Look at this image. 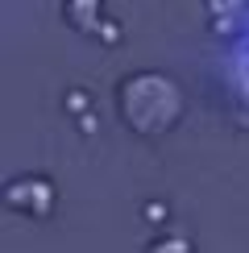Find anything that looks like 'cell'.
I'll list each match as a JSON object with an SVG mask.
<instances>
[{
	"mask_svg": "<svg viewBox=\"0 0 249 253\" xmlns=\"http://www.w3.org/2000/svg\"><path fill=\"white\" fill-rule=\"evenodd\" d=\"M121 104V121L129 125L133 133L141 137H162L174 129L183 112V96L166 75H154V71H141V75H129L117 91Z\"/></svg>",
	"mask_w": 249,
	"mask_h": 253,
	"instance_id": "6da1fadb",
	"label": "cell"
},
{
	"mask_svg": "<svg viewBox=\"0 0 249 253\" xmlns=\"http://www.w3.org/2000/svg\"><path fill=\"white\" fill-rule=\"evenodd\" d=\"M54 199H58V191L46 183V178H38V174L17 178V183H8V191H4V204L13 208V212L34 216V220H46L50 212H54Z\"/></svg>",
	"mask_w": 249,
	"mask_h": 253,
	"instance_id": "7a4b0ae2",
	"label": "cell"
},
{
	"mask_svg": "<svg viewBox=\"0 0 249 253\" xmlns=\"http://www.w3.org/2000/svg\"><path fill=\"white\" fill-rule=\"evenodd\" d=\"M145 253H191V241L170 233V237H158V241H154V245L145 249Z\"/></svg>",
	"mask_w": 249,
	"mask_h": 253,
	"instance_id": "3957f363",
	"label": "cell"
}]
</instances>
